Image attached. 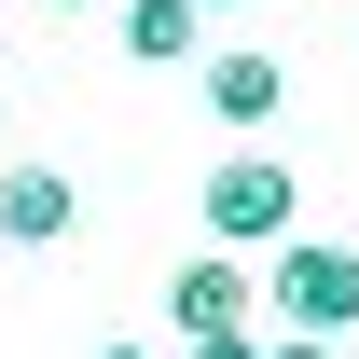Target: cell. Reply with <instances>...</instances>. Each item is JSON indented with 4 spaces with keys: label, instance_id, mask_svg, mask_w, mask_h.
<instances>
[{
    "label": "cell",
    "instance_id": "cell-1",
    "mask_svg": "<svg viewBox=\"0 0 359 359\" xmlns=\"http://www.w3.org/2000/svg\"><path fill=\"white\" fill-rule=\"evenodd\" d=\"M208 249H276L290 235V208H304V180H290V152H263V138H235L222 166H208Z\"/></svg>",
    "mask_w": 359,
    "mask_h": 359
},
{
    "label": "cell",
    "instance_id": "cell-2",
    "mask_svg": "<svg viewBox=\"0 0 359 359\" xmlns=\"http://www.w3.org/2000/svg\"><path fill=\"white\" fill-rule=\"evenodd\" d=\"M263 263H276L263 304H290V332H332V346L359 332V249H346V235H276Z\"/></svg>",
    "mask_w": 359,
    "mask_h": 359
},
{
    "label": "cell",
    "instance_id": "cell-4",
    "mask_svg": "<svg viewBox=\"0 0 359 359\" xmlns=\"http://www.w3.org/2000/svg\"><path fill=\"white\" fill-rule=\"evenodd\" d=\"M194 97H208V111H222L235 138H276V111H290V69H276L263 42H222L208 69H194Z\"/></svg>",
    "mask_w": 359,
    "mask_h": 359
},
{
    "label": "cell",
    "instance_id": "cell-6",
    "mask_svg": "<svg viewBox=\"0 0 359 359\" xmlns=\"http://www.w3.org/2000/svg\"><path fill=\"white\" fill-rule=\"evenodd\" d=\"M194 42H208L194 0H125V55H138V69H194Z\"/></svg>",
    "mask_w": 359,
    "mask_h": 359
},
{
    "label": "cell",
    "instance_id": "cell-3",
    "mask_svg": "<svg viewBox=\"0 0 359 359\" xmlns=\"http://www.w3.org/2000/svg\"><path fill=\"white\" fill-rule=\"evenodd\" d=\"M166 318H180V346H235V332L263 318V276H249V249H194V263L166 276Z\"/></svg>",
    "mask_w": 359,
    "mask_h": 359
},
{
    "label": "cell",
    "instance_id": "cell-5",
    "mask_svg": "<svg viewBox=\"0 0 359 359\" xmlns=\"http://www.w3.org/2000/svg\"><path fill=\"white\" fill-rule=\"evenodd\" d=\"M69 222H83L69 166H0V235L14 249H69Z\"/></svg>",
    "mask_w": 359,
    "mask_h": 359
},
{
    "label": "cell",
    "instance_id": "cell-10",
    "mask_svg": "<svg viewBox=\"0 0 359 359\" xmlns=\"http://www.w3.org/2000/svg\"><path fill=\"white\" fill-rule=\"evenodd\" d=\"M194 14H235V0H194Z\"/></svg>",
    "mask_w": 359,
    "mask_h": 359
},
{
    "label": "cell",
    "instance_id": "cell-7",
    "mask_svg": "<svg viewBox=\"0 0 359 359\" xmlns=\"http://www.w3.org/2000/svg\"><path fill=\"white\" fill-rule=\"evenodd\" d=\"M263 359H346V346H332V332H276Z\"/></svg>",
    "mask_w": 359,
    "mask_h": 359
},
{
    "label": "cell",
    "instance_id": "cell-8",
    "mask_svg": "<svg viewBox=\"0 0 359 359\" xmlns=\"http://www.w3.org/2000/svg\"><path fill=\"white\" fill-rule=\"evenodd\" d=\"M180 359H263V332H235V346H180Z\"/></svg>",
    "mask_w": 359,
    "mask_h": 359
},
{
    "label": "cell",
    "instance_id": "cell-11",
    "mask_svg": "<svg viewBox=\"0 0 359 359\" xmlns=\"http://www.w3.org/2000/svg\"><path fill=\"white\" fill-rule=\"evenodd\" d=\"M55 14H97V0H55Z\"/></svg>",
    "mask_w": 359,
    "mask_h": 359
},
{
    "label": "cell",
    "instance_id": "cell-9",
    "mask_svg": "<svg viewBox=\"0 0 359 359\" xmlns=\"http://www.w3.org/2000/svg\"><path fill=\"white\" fill-rule=\"evenodd\" d=\"M97 359H152V346H97Z\"/></svg>",
    "mask_w": 359,
    "mask_h": 359
}]
</instances>
